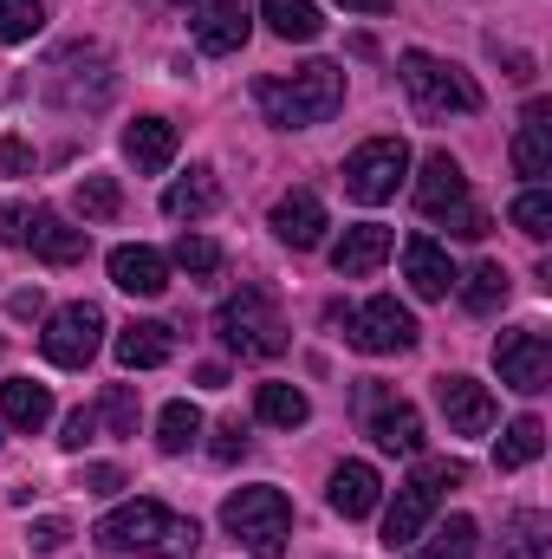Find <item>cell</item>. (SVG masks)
I'll return each instance as SVG.
<instances>
[{
	"label": "cell",
	"mask_w": 552,
	"mask_h": 559,
	"mask_svg": "<svg viewBox=\"0 0 552 559\" xmlns=\"http://www.w3.org/2000/svg\"><path fill=\"white\" fill-rule=\"evenodd\" d=\"M92 540H98L105 554L189 559L195 547H202V527H195L189 514H169L163 501H124V508H111V514L92 527Z\"/></svg>",
	"instance_id": "cell-1"
},
{
	"label": "cell",
	"mask_w": 552,
	"mask_h": 559,
	"mask_svg": "<svg viewBox=\"0 0 552 559\" xmlns=\"http://www.w3.org/2000/svg\"><path fill=\"white\" fill-rule=\"evenodd\" d=\"M254 98H261L267 124H279V131H305V124H325V118L345 105V72L325 66V59H312V66H299L292 79H261Z\"/></svg>",
	"instance_id": "cell-2"
},
{
	"label": "cell",
	"mask_w": 552,
	"mask_h": 559,
	"mask_svg": "<svg viewBox=\"0 0 552 559\" xmlns=\"http://www.w3.org/2000/svg\"><path fill=\"white\" fill-rule=\"evenodd\" d=\"M215 332H221V345L241 352V358H279V352H286V312L274 306L267 286H241V293L215 312Z\"/></svg>",
	"instance_id": "cell-3"
},
{
	"label": "cell",
	"mask_w": 552,
	"mask_h": 559,
	"mask_svg": "<svg viewBox=\"0 0 552 559\" xmlns=\"http://www.w3.org/2000/svg\"><path fill=\"white\" fill-rule=\"evenodd\" d=\"M221 527L248 547L254 559H279L286 554V534H292V501L279 488H235L228 508H221Z\"/></svg>",
	"instance_id": "cell-4"
},
{
	"label": "cell",
	"mask_w": 552,
	"mask_h": 559,
	"mask_svg": "<svg viewBox=\"0 0 552 559\" xmlns=\"http://www.w3.org/2000/svg\"><path fill=\"white\" fill-rule=\"evenodd\" d=\"M404 92H410V105L422 118H468V111H481V85L461 66L435 59V52H404Z\"/></svg>",
	"instance_id": "cell-5"
},
{
	"label": "cell",
	"mask_w": 552,
	"mask_h": 559,
	"mask_svg": "<svg viewBox=\"0 0 552 559\" xmlns=\"http://www.w3.org/2000/svg\"><path fill=\"white\" fill-rule=\"evenodd\" d=\"M404 176H410V143L404 138H371V143H358V150L345 156V195L364 202V209L391 202Z\"/></svg>",
	"instance_id": "cell-6"
},
{
	"label": "cell",
	"mask_w": 552,
	"mask_h": 559,
	"mask_svg": "<svg viewBox=\"0 0 552 559\" xmlns=\"http://www.w3.org/2000/svg\"><path fill=\"white\" fill-rule=\"evenodd\" d=\"M98 332H105V312H98L92 299H72V306H59V312L46 319L39 352H46V365H59V371H85V365L98 358Z\"/></svg>",
	"instance_id": "cell-7"
},
{
	"label": "cell",
	"mask_w": 552,
	"mask_h": 559,
	"mask_svg": "<svg viewBox=\"0 0 552 559\" xmlns=\"http://www.w3.org/2000/svg\"><path fill=\"white\" fill-rule=\"evenodd\" d=\"M494 365H501V384L520 391V397H540L552 384V338L540 325H514L494 338Z\"/></svg>",
	"instance_id": "cell-8"
},
{
	"label": "cell",
	"mask_w": 552,
	"mask_h": 559,
	"mask_svg": "<svg viewBox=\"0 0 552 559\" xmlns=\"http://www.w3.org/2000/svg\"><path fill=\"white\" fill-rule=\"evenodd\" d=\"M345 338H351L358 352H371V358H391V352H410L416 345V319L391 299V293H377V299H364L358 312H345Z\"/></svg>",
	"instance_id": "cell-9"
},
{
	"label": "cell",
	"mask_w": 552,
	"mask_h": 559,
	"mask_svg": "<svg viewBox=\"0 0 552 559\" xmlns=\"http://www.w3.org/2000/svg\"><path fill=\"white\" fill-rule=\"evenodd\" d=\"M182 13H189V33H195V46L202 52H241L248 46V7L241 0H182Z\"/></svg>",
	"instance_id": "cell-10"
},
{
	"label": "cell",
	"mask_w": 552,
	"mask_h": 559,
	"mask_svg": "<svg viewBox=\"0 0 552 559\" xmlns=\"http://www.w3.org/2000/svg\"><path fill=\"white\" fill-rule=\"evenodd\" d=\"M461 202H468V176H461V163H455L448 150L422 156V176H416V209H422L429 222H448Z\"/></svg>",
	"instance_id": "cell-11"
},
{
	"label": "cell",
	"mask_w": 552,
	"mask_h": 559,
	"mask_svg": "<svg viewBox=\"0 0 552 559\" xmlns=\"http://www.w3.org/2000/svg\"><path fill=\"white\" fill-rule=\"evenodd\" d=\"M391 248H397V235H391L384 222H358V228H345V241L332 248V274L338 280H371L391 261Z\"/></svg>",
	"instance_id": "cell-12"
},
{
	"label": "cell",
	"mask_w": 552,
	"mask_h": 559,
	"mask_svg": "<svg viewBox=\"0 0 552 559\" xmlns=\"http://www.w3.org/2000/svg\"><path fill=\"white\" fill-rule=\"evenodd\" d=\"M20 248H33L39 261H52V267H72V261H85L92 254V235L85 228H72L65 215H52V209H33V222H26V241Z\"/></svg>",
	"instance_id": "cell-13"
},
{
	"label": "cell",
	"mask_w": 552,
	"mask_h": 559,
	"mask_svg": "<svg viewBox=\"0 0 552 559\" xmlns=\"http://www.w3.org/2000/svg\"><path fill=\"white\" fill-rule=\"evenodd\" d=\"M435 404H442V417H448L455 436H488L494 429V397L475 378H442L435 384Z\"/></svg>",
	"instance_id": "cell-14"
},
{
	"label": "cell",
	"mask_w": 552,
	"mask_h": 559,
	"mask_svg": "<svg viewBox=\"0 0 552 559\" xmlns=\"http://www.w3.org/2000/svg\"><path fill=\"white\" fill-rule=\"evenodd\" d=\"M435 481H422V475H410L404 488H397V501H391V514H384V547L397 554V547H410L416 534L429 527V514H435Z\"/></svg>",
	"instance_id": "cell-15"
},
{
	"label": "cell",
	"mask_w": 552,
	"mask_h": 559,
	"mask_svg": "<svg viewBox=\"0 0 552 559\" xmlns=\"http://www.w3.org/2000/svg\"><path fill=\"white\" fill-rule=\"evenodd\" d=\"M176 358V325H163V319H131L124 332H118V365L124 371H156V365H169Z\"/></svg>",
	"instance_id": "cell-16"
},
{
	"label": "cell",
	"mask_w": 552,
	"mask_h": 559,
	"mask_svg": "<svg viewBox=\"0 0 552 559\" xmlns=\"http://www.w3.org/2000/svg\"><path fill=\"white\" fill-rule=\"evenodd\" d=\"M404 274H410L416 299H448V293H455V261H448V248H435L429 235H410V241H404Z\"/></svg>",
	"instance_id": "cell-17"
},
{
	"label": "cell",
	"mask_w": 552,
	"mask_h": 559,
	"mask_svg": "<svg viewBox=\"0 0 552 559\" xmlns=\"http://www.w3.org/2000/svg\"><path fill=\"white\" fill-rule=\"evenodd\" d=\"M274 235L286 241V248H319L325 241V202L312 195V189H292V195H279V209H274Z\"/></svg>",
	"instance_id": "cell-18"
},
{
	"label": "cell",
	"mask_w": 552,
	"mask_h": 559,
	"mask_svg": "<svg viewBox=\"0 0 552 559\" xmlns=\"http://www.w3.org/2000/svg\"><path fill=\"white\" fill-rule=\"evenodd\" d=\"M371 436H377V449H391V455H416L422 449V417H416V404L404 397H384V391H371Z\"/></svg>",
	"instance_id": "cell-19"
},
{
	"label": "cell",
	"mask_w": 552,
	"mask_h": 559,
	"mask_svg": "<svg viewBox=\"0 0 552 559\" xmlns=\"http://www.w3.org/2000/svg\"><path fill=\"white\" fill-rule=\"evenodd\" d=\"M514 169H520L527 182L552 176V105H547V98H533V105H527V118H520V138H514Z\"/></svg>",
	"instance_id": "cell-20"
},
{
	"label": "cell",
	"mask_w": 552,
	"mask_h": 559,
	"mask_svg": "<svg viewBox=\"0 0 552 559\" xmlns=\"http://www.w3.org/2000/svg\"><path fill=\"white\" fill-rule=\"evenodd\" d=\"M377 495H384V481H377L371 462H338V468H332V508H338L345 521L377 514Z\"/></svg>",
	"instance_id": "cell-21"
},
{
	"label": "cell",
	"mask_w": 552,
	"mask_h": 559,
	"mask_svg": "<svg viewBox=\"0 0 552 559\" xmlns=\"http://www.w3.org/2000/svg\"><path fill=\"white\" fill-rule=\"evenodd\" d=\"M124 156L137 163L143 176L169 169V163H176V124H169V118H137V124L124 131Z\"/></svg>",
	"instance_id": "cell-22"
},
{
	"label": "cell",
	"mask_w": 552,
	"mask_h": 559,
	"mask_svg": "<svg viewBox=\"0 0 552 559\" xmlns=\"http://www.w3.org/2000/svg\"><path fill=\"white\" fill-rule=\"evenodd\" d=\"M111 280H118L124 293H137V299H156V293L169 286V261H163L156 248H118V254H111Z\"/></svg>",
	"instance_id": "cell-23"
},
{
	"label": "cell",
	"mask_w": 552,
	"mask_h": 559,
	"mask_svg": "<svg viewBox=\"0 0 552 559\" xmlns=\"http://www.w3.org/2000/svg\"><path fill=\"white\" fill-rule=\"evenodd\" d=\"M163 209H169L176 222H202V215H215V209H221V182H215V169H189L182 182H169V189H163Z\"/></svg>",
	"instance_id": "cell-24"
},
{
	"label": "cell",
	"mask_w": 552,
	"mask_h": 559,
	"mask_svg": "<svg viewBox=\"0 0 552 559\" xmlns=\"http://www.w3.org/2000/svg\"><path fill=\"white\" fill-rule=\"evenodd\" d=\"M0 417L13 423V429H46L52 423V391L33 384V378H7L0 384Z\"/></svg>",
	"instance_id": "cell-25"
},
{
	"label": "cell",
	"mask_w": 552,
	"mask_h": 559,
	"mask_svg": "<svg viewBox=\"0 0 552 559\" xmlns=\"http://www.w3.org/2000/svg\"><path fill=\"white\" fill-rule=\"evenodd\" d=\"M261 20L274 26L279 39H319L325 33V20H319L312 0H261Z\"/></svg>",
	"instance_id": "cell-26"
},
{
	"label": "cell",
	"mask_w": 552,
	"mask_h": 559,
	"mask_svg": "<svg viewBox=\"0 0 552 559\" xmlns=\"http://www.w3.org/2000/svg\"><path fill=\"white\" fill-rule=\"evenodd\" d=\"M254 411H261V423H274V429H299V423L312 417L305 391H292V384H261L254 391Z\"/></svg>",
	"instance_id": "cell-27"
},
{
	"label": "cell",
	"mask_w": 552,
	"mask_h": 559,
	"mask_svg": "<svg viewBox=\"0 0 552 559\" xmlns=\"http://www.w3.org/2000/svg\"><path fill=\"white\" fill-rule=\"evenodd\" d=\"M540 449H547V423L540 417L507 423V436H501V449H494V468H527Z\"/></svg>",
	"instance_id": "cell-28"
},
{
	"label": "cell",
	"mask_w": 552,
	"mask_h": 559,
	"mask_svg": "<svg viewBox=\"0 0 552 559\" xmlns=\"http://www.w3.org/2000/svg\"><path fill=\"white\" fill-rule=\"evenodd\" d=\"M195 436H202V411H195V404H182V397L163 404V417H156V442H163L169 455H182Z\"/></svg>",
	"instance_id": "cell-29"
},
{
	"label": "cell",
	"mask_w": 552,
	"mask_h": 559,
	"mask_svg": "<svg viewBox=\"0 0 552 559\" xmlns=\"http://www.w3.org/2000/svg\"><path fill=\"white\" fill-rule=\"evenodd\" d=\"M72 195H79V215H85V222H111V215L124 209V195H118V182H111V176H79V189H72Z\"/></svg>",
	"instance_id": "cell-30"
},
{
	"label": "cell",
	"mask_w": 552,
	"mask_h": 559,
	"mask_svg": "<svg viewBox=\"0 0 552 559\" xmlns=\"http://www.w3.org/2000/svg\"><path fill=\"white\" fill-rule=\"evenodd\" d=\"M46 26V7L39 0H0V46H20Z\"/></svg>",
	"instance_id": "cell-31"
},
{
	"label": "cell",
	"mask_w": 552,
	"mask_h": 559,
	"mask_svg": "<svg viewBox=\"0 0 552 559\" xmlns=\"http://www.w3.org/2000/svg\"><path fill=\"white\" fill-rule=\"evenodd\" d=\"M507 215H514V228H520L527 241H547V235H552V195H547V189H527Z\"/></svg>",
	"instance_id": "cell-32"
},
{
	"label": "cell",
	"mask_w": 552,
	"mask_h": 559,
	"mask_svg": "<svg viewBox=\"0 0 552 559\" xmlns=\"http://www.w3.org/2000/svg\"><path fill=\"white\" fill-rule=\"evenodd\" d=\"M501 299H507V267H501V261H481V267L468 274V306H475V312H494Z\"/></svg>",
	"instance_id": "cell-33"
},
{
	"label": "cell",
	"mask_w": 552,
	"mask_h": 559,
	"mask_svg": "<svg viewBox=\"0 0 552 559\" xmlns=\"http://www.w3.org/2000/svg\"><path fill=\"white\" fill-rule=\"evenodd\" d=\"M468 554H475V521L468 514H448L435 527V540H429V559H468Z\"/></svg>",
	"instance_id": "cell-34"
},
{
	"label": "cell",
	"mask_w": 552,
	"mask_h": 559,
	"mask_svg": "<svg viewBox=\"0 0 552 559\" xmlns=\"http://www.w3.org/2000/svg\"><path fill=\"white\" fill-rule=\"evenodd\" d=\"M98 423H111V436H137V391L131 384H111L105 404H98Z\"/></svg>",
	"instance_id": "cell-35"
},
{
	"label": "cell",
	"mask_w": 552,
	"mask_h": 559,
	"mask_svg": "<svg viewBox=\"0 0 552 559\" xmlns=\"http://www.w3.org/2000/svg\"><path fill=\"white\" fill-rule=\"evenodd\" d=\"M176 267H189V274H215V267H221V248H215V241H208V235H182V241H176Z\"/></svg>",
	"instance_id": "cell-36"
},
{
	"label": "cell",
	"mask_w": 552,
	"mask_h": 559,
	"mask_svg": "<svg viewBox=\"0 0 552 559\" xmlns=\"http://www.w3.org/2000/svg\"><path fill=\"white\" fill-rule=\"evenodd\" d=\"M501 559H547V514H520L514 521V547Z\"/></svg>",
	"instance_id": "cell-37"
},
{
	"label": "cell",
	"mask_w": 552,
	"mask_h": 559,
	"mask_svg": "<svg viewBox=\"0 0 552 559\" xmlns=\"http://www.w3.org/2000/svg\"><path fill=\"white\" fill-rule=\"evenodd\" d=\"M65 540H72V527H65L59 514H52V521H33V527H26V547H33V554H59Z\"/></svg>",
	"instance_id": "cell-38"
},
{
	"label": "cell",
	"mask_w": 552,
	"mask_h": 559,
	"mask_svg": "<svg viewBox=\"0 0 552 559\" xmlns=\"http://www.w3.org/2000/svg\"><path fill=\"white\" fill-rule=\"evenodd\" d=\"M92 436H98V411H72V417H65V429H59V449H72V455H79Z\"/></svg>",
	"instance_id": "cell-39"
},
{
	"label": "cell",
	"mask_w": 552,
	"mask_h": 559,
	"mask_svg": "<svg viewBox=\"0 0 552 559\" xmlns=\"http://www.w3.org/2000/svg\"><path fill=\"white\" fill-rule=\"evenodd\" d=\"M79 488H85V495H118V488H124V468H111V462H92V468L79 475Z\"/></svg>",
	"instance_id": "cell-40"
},
{
	"label": "cell",
	"mask_w": 552,
	"mask_h": 559,
	"mask_svg": "<svg viewBox=\"0 0 552 559\" xmlns=\"http://www.w3.org/2000/svg\"><path fill=\"white\" fill-rule=\"evenodd\" d=\"M26 222H33V209H26V202H0V241H7V248H20V241H26Z\"/></svg>",
	"instance_id": "cell-41"
},
{
	"label": "cell",
	"mask_w": 552,
	"mask_h": 559,
	"mask_svg": "<svg viewBox=\"0 0 552 559\" xmlns=\"http://www.w3.org/2000/svg\"><path fill=\"white\" fill-rule=\"evenodd\" d=\"M248 449V436H241V423H215V442H208V455L215 462H235Z\"/></svg>",
	"instance_id": "cell-42"
},
{
	"label": "cell",
	"mask_w": 552,
	"mask_h": 559,
	"mask_svg": "<svg viewBox=\"0 0 552 559\" xmlns=\"http://www.w3.org/2000/svg\"><path fill=\"white\" fill-rule=\"evenodd\" d=\"M0 176H33V150L20 138H0Z\"/></svg>",
	"instance_id": "cell-43"
},
{
	"label": "cell",
	"mask_w": 552,
	"mask_h": 559,
	"mask_svg": "<svg viewBox=\"0 0 552 559\" xmlns=\"http://www.w3.org/2000/svg\"><path fill=\"white\" fill-rule=\"evenodd\" d=\"M448 235H461V241H481V235H488V215H481V209H468V202H461V209H455V215H448Z\"/></svg>",
	"instance_id": "cell-44"
},
{
	"label": "cell",
	"mask_w": 552,
	"mask_h": 559,
	"mask_svg": "<svg viewBox=\"0 0 552 559\" xmlns=\"http://www.w3.org/2000/svg\"><path fill=\"white\" fill-rule=\"evenodd\" d=\"M39 306H46V299H39V293H33V286H20V293H13V299H7V312H13V319H33V312H39Z\"/></svg>",
	"instance_id": "cell-45"
},
{
	"label": "cell",
	"mask_w": 552,
	"mask_h": 559,
	"mask_svg": "<svg viewBox=\"0 0 552 559\" xmlns=\"http://www.w3.org/2000/svg\"><path fill=\"white\" fill-rule=\"evenodd\" d=\"M338 7H351V13H391V0H338Z\"/></svg>",
	"instance_id": "cell-46"
}]
</instances>
